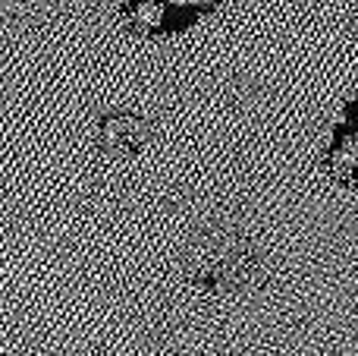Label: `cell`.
I'll return each mask as SVG.
<instances>
[{"label":"cell","mask_w":358,"mask_h":356,"mask_svg":"<svg viewBox=\"0 0 358 356\" xmlns=\"http://www.w3.org/2000/svg\"><path fill=\"white\" fill-rule=\"evenodd\" d=\"M324 161L336 183L358 193V92L343 104L340 123L330 130Z\"/></svg>","instance_id":"obj_3"},{"label":"cell","mask_w":358,"mask_h":356,"mask_svg":"<svg viewBox=\"0 0 358 356\" xmlns=\"http://www.w3.org/2000/svg\"><path fill=\"white\" fill-rule=\"evenodd\" d=\"M94 139H98V149L107 151V155H113V158H136L138 151L148 145L151 126L145 123L138 114L126 111V107H110V111H104L98 117Z\"/></svg>","instance_id":"obj_4"},{"label":"cell","mask_w":358,"mask_h":356,"mask_svg":"<svg viewBox=\"0 0 358 356\" xmlns=\"http://www.w3.org/2000/svg\"><path fill=\"white\" fill-rule=\"evenodd\" d=\"M217 4H120V16L126 25L138 32V35H179V32L192 29L201 16H208Z\"/></svg>","instance_id":"obj_2"},{"label":"cell","mask_w":358,"mask_h":356,"mask_svg":"<svg viewBox=\"0 0 358 356\" xmlns=\"http://www.w3.org/2000/svg\"><path fill=\"white\" fill-rule=\"evenodd\" d=\"M261 249L248 231L236 224H208L185 249V271L195 290L208 296H233L261 278Z\"/></svg>","instance_id":"obj_1"}]
</instances>
